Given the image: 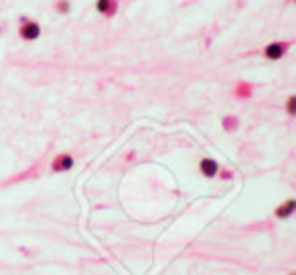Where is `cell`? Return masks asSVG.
I'll use <instances>...</instances> for the list:
<instances>
[{
	"mask_svg": "<svg viewBox=\"0 0 296 275\" xmlns=\"http://www.w3.org/2000/svg\"><path fill=\"white\" fill-rule=\"evenodd\" d=\"M292 275H296V273H292Z\"/></svg>",
	"mask_w": 296,
	"mask_h": 275,
	"instance_id": "obj_9",
	"label": "cell"
},
{
	"mask_svg": "<svg viewBox=\"0 0 296 275\" xmlns=\"http://www.w3.org/2000/svg\"><path fill=\"white\" fill-rule=\"evenodd\" d=\"M288 51V43H270L264 49V57L268 61H280Z\"/></svg>",
	"mask_w": 296,
	"mask_h": 275,
	"instance_id": "obj_2",
	"label": "cell"
},
{
	"mask_svg": "<svg viewBox=\"0 0 296 275\" xmlns=\"http://www.w3.org/2000/svg\"><path fill=\"white\" fill-rule=\"evenodd\" d=\"M286 114L288 116H296V95H290L286 101Z\"/></svg>",
	"mask_w": 296,
	"mask_h": 275,
	"instance_id": "obj_7",
	"label": "cell"
},
{
	"mask_svg": "<svg viewBox=\"0 0 296 275\" xmlns=\"http://www.w3.org/2000/svg\"><path fill=\"white\" fill-rule=\"evenodd\" d=\"M96 8H98L100 15H104V17H114L116 12H118V0H98Z\"/></svg>",
	"mask_w": 296,
	"mask_h": 275,
	"instance_id": "obj_5",
	"label": "cell"
},
{
	"mask_svg": "<svg viewBox=\"0 0 296 275\" xmlns=\"http://www.w3.org/2000/svg\"><path fill=\"white\" fill-rule=\"evenodd\" d=\"M51 168H53V172H67V170H71L73 168V156L59 154L55 160H53Z\"/></svg>",
	"mask_w": 296,
	"mask_h": 275,
	"instance_id": "obj_3",
	"label": "cell"
},
{
	"mask_svg": "<svg viewBox=\"0 0 296 275\" xmlns=\"http://www.w3.org/2000/svg\"><path fill=\"white\" fill-rule=\"evenodd\" d=\"M294 213H296V200H294V198L282 202L278 209H276V216H278V218H288V216L294 215Z\"/></svg>",
	"mask_w": 296,
	"mask_h": 275,
	"instance_id": "obj_6",
	"label": "cell"
},
{
	"mask_svg": "<svg viewBox=\"0 0 296 275\" xmlns=\"http://www.w3.org/2000/svg\"><path fill=\"white\" fill-rule=\"evenodd\" d=\"M57 10H59V12H67V10H69V2H67V0H59Z\"/></svg>",
	"mask_w": 296,
	"mask_h": 275,
	"instance_id": "obj_8",
	"label": "cell"
},
{
	"mask_svg": "<svg viewBox=\"0 0 296 275\" xmlns=\"http://www.w3.org/2000/svg\"><path fill=\"white\" fill-rule=\"evenodd\" d=\"M199 170H201V174H203V176L213 178L215 174L219 172V164L215 162L213 158H203V160L199 162Z\"/></svg>",
	"mask_w": 296,
	"mask_h": 275,
	"instance_id": "obj_4",
	"label": "cell"
},
{
	"mask_svg": "<svg viewBox=\"0 0 296 275\" xmlns=\"http://www.w3.org/2000/svg\"><path fill=\"white\" fill-rule=\"evenodd\" d=\"M19 35H21V39H24V40H35V39H39V35H41V26H39V22L29 20V19L22 17V19H21Z\"/></svg>",
	"mask_w": 296,
	"mask_h": 275,
	"instance_id": "obj_1",
	"label": "cell"
}]
</instances>
